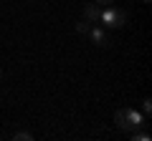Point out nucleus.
<instances>
[{
    "mask_svg": "<svg viewBox=\"0 0 152 141\" xmlns=\"http://www.w3.org/2000/svg\"><path fill=\"white\" fill-rule=\"evenodd\" d=\"M96 3H99V5H112L114 0H96Z\"/></svg>",
    "mask_w": 152,
    "mask_h": 141,
    "instance_id": "obj_9",
    "label": "nucleus"
},
{
    "mask_svg": "<svg viewBox=\"0 0 152 141\" xmlns=\"http://www.w3.org/2000/svg\"><path fill=\"white\" fill-rule=\"evenodd\" d=\"M0 78H3V70H0Z\"/></svg>",
    "mask_w": 152,
    "mask_h": 141,
    "instance_id": "obj_11",
    "label": "nucleus"
},
{
    "mask_svg": "<svg viewBox=\"0 0 152 141\" xmlns=\"http://www.w3.org/2000/svg\"><path fill=\"white\" fill-rule=\"evenodd\" d=\"M86 35H89L96 45H102V48H107V45H109V33H107V28L99 25V23H91V28H89Z\"/></svg>",
    "mask_w": 152,
    "mask_h": 141,
    "instance_id": "obj_3",
    "label": "nucleus"
},
{
    "mask_svg": "<svg viewBox=\"0 0 152 141\" xmlns=\"http://www.w3.org/2000/svg\"><path fill=\"white\" fill-rule=\"evenodd\" d=\"M99 13H102V5L99 3H89L86 8H84V18L91 23H99Z\"/></svg>",
    "mask_w": 152,
    "mask_h": 141,
    "instance_id": "obj_4",
    "label": "nucleus"
},
{
    "mask_svg": "<svg viewBox=\"0 0 152 141\" xmlns=\"http://www.w3.org/2000/svg\"><path fill=\"white\" fill-rule=\"evenodd\" d=\"M114 124L119 126L122 131H137V129H142L147 124V119L137 109H119L114 114Z\"/></svg>",
    "mask_w": 152,
    "mask_h": 141,
    "instance_id": "obj_1",
    "label": "nucleus"
},
{
    "mask_svg": "<svg viewBox=\"0 0 152 141\" xmlns=\"http://www.w3.org/2000/svg\"><path fill=\"white\" fill-rule=\"evenodd\" d=\"M10 139H13V141H33L36 136H33L31 131H15V134H13Z\"/></svg>",
    "mask_w": 152,
    "mask_h": 141,
    "instance_id": "obj_7",
    "label": "nucleus"
},
{
    "mask_svg": "<svg viewBox=\"0 0 152 141\" xmlns=\"http://www.w3.org/2000/svg\"><path fill=\"white\" fill-rule=\"evenodd\" d=\"M140 106H142V114H145V119H150V114H152V101H150V98H142Z\"/></svg>",
    "mask_w": 152,
    "mask_h": 141,
    "instance_id": "obj_8",
    "label": "nucleus"
},
{
    "mask_svg": "<svg viewBox=\"0 0 152 141\" xmlns=\"http://www.w3.org/2000/svg\"><path fill=\"white\" fill-rule=\"evenodd\" d=\"M76 33H84V35H86L89 33V28H91V20H86V18H81V20H76Z\"/></svg>",
    "mask_w": 152,
    "mask_h": 141,
    "instance_id": "obj_6",
    "label": "nucleus"
},
{
    "mask_svg": "<svg viewBox=\"0 0 152 141\" xmlns=\"http://www.w3.org/2000/svg\"><path fill=\"white\" fill-rule=\"evenodd\" d=\"M129 139H132V141H150L152 136L147 134V131H142V129H137V131H129Z\"/></svg>",
    "mask_w": 152,
    "mask_h": 141,
    "instance_id": "obj_5",
    "label": "nucleus"
},
{
    "mask_svg": "<svg viewBox=\"0 0 152 141\" xmlns=\"http://www.w3.org/2000/svg\"><path fill=\"white\" fill-rule=\"evenodd\" d=\"M99 23H102L104 28H124L127 25V13L122 10V8L107 5V8H102V13H99Z\"/></svg>",
    "mask_w": 152,
    "mask_h": 141,
    "instance_id": "obj_2",
    "label": "nucleus"
},
{
    "mask_svg": "<svg viewBox=\"0 0 152 141\" xmlns=\"http://www.w3.org/2000/svg\"><path fill=\"white\" fill-rule=\"evenodd\" d=\"M142 3H150V0H142Z\"/></svg>",
    "mask_w": 152,
    "mask_h": 141,
    "instance_id": "obj_10",
    "label": "nucleus"
}]
</instances>
